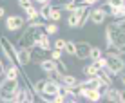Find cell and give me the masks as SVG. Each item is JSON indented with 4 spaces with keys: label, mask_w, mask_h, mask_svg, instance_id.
I'll use <instances>...</instances> for the list:
<instances>
[{
    "label": "cell",
    "mask_w": 125,
    "mask_h": 103,
    "mask_svg": "<svg viewBox=\"0 0 125 103\" xmlns=\"http://www.w3.org/2000/svg\"><path fill=\"white\" fill-rule=\"evenodd\" d=\"M44 27V22L40 18L38 20H31V22L25 24V27L22 29V33L16 38V47H27V49H33L36 47V40H38V33Z\"/></svg>",
    "instance_id": "1"
},
{
    "label": "cell",
    "mask_w": 125,
    "mask_h": 103,
    "mask_svg": "<svg viewBox=\"0 0 125 103\" xmlns=\"http://www.w3.org/2000/svg\"><path fill=\"white\" fill-rule=\"evenodd\" d=\"M103 56L107 58V71H109V74L113 76H118L122 71H125V56L120 53H116V49H107L105 53H103Z\"/></svg>",
    "instance_id": "2"
},
{
    "label": "cell",
    "mask_w": 125,
    "mask_h": 103,
    "mask_svg": "<svg viewBox=\"0 0 125 103\" xmlns=\"http://www.w3.org/2000/svg\"><path fill=\"white\" fill-rule=\"evenodd\" d=\"M105 44L107 49H116L118 45L125 44V31L120 29L114 22H111L105 27Z\"/></svg>",
    "instance_id": "3"
},
{
    "label": "cell",
    "mask_w": 125,
    "mask_h": 103,
    "mask_svg": "<svg viewBox=\"0 0 125 103\" xmlns=\"http://www.w3.org/2000/svg\"><path fill=\"white\" fill-rule=\"evenodd\" d=\"M20 87L18 80H11V78H4L0 81V101H11L13 94L16 92V89Z\"/></svg>",
    "instance_id": "4"
},
{
    "label": "cell",
    "mask_w": 125,
    "mask_h": 103,
    "mask_svg": "<svg viewBox=\"0 0 125 103\" xmlns=\"http://www.w3.org/2000/svg\"><path fill=\"white\" fill-rule=\"evenodd\" d=\"M0 49H2L4 58L7 60V63H16V54H18V47L13 42H9L7 36H0Z\"/></svg>",
    "instance_id": "5"
},
{
    "label": "cell",
    "mask_w": 125,
    "mask_h": 103,
    "mask_svg": "<svg viewBox=\"0 0 125 103\" xmlns=\"http://www.w3.org/2000/svg\"><path fill=\"white\" fill-rule=\"evenodd\" d=\"M27 20L24 18L22 15H11L6 18V29L7 31H20V29L25 27Z\"/></svg>",
    "instance_id": "6"
},
{
    "label": "cell",
    "mask_w": 125,
    "mask_h": 103,
    "mask_svg": "<svg viewBox=\"0 0 125 103\" xmlns=\"http://www.w3.org/2000/svg\"><path fill=\"white\" fill-rule=\"evenodd\" d=\"M33 62V49H27V47H18V54H16V65L20 69H24L25 65Z\"/></svg>",
    "instance_id": "7"
},
{
    "label": "cell",
    "mask_w": 125,
    "mask_h": 103,
    "mask_svg": "<svg viewBox=\"0 0 125 103\" xmlns=\"http://www.w3.org/2000/svg\"><path fill=\"white\" fill-rule=\"evenodd\" d=\"M58 91H60V80H56L54 76H47V81H45V85H44L40 94H45V96L53 98Z\"/></svg>",
    "instance_id": "8"
},
{
    "label": "cell",
    "mask_w": 125,
    "mask_h": 103,
    "mask_svg": "<svg viewBox=\"0 0 125 103\" xmlns=\"http://www.w3.org/2000/svg\"><path fill=\"white\" fill-rule=\"evenodd\" d=\"M107 18V13L103 7H93V9H89V22L93 25H102L105 22Z\"/></svg>",
    "instance_id": "9"
},
{
    "label": "cell",
    "mask_w": 125,
    "mask_h": 103,
    "mask_svg": "<svg viewBox=\"0 0 125 103\" xmlns=\"http://www.w3.org/2000/svg\"><path fill=\"white\" fill-rule=\"evenodd\" d=\"M36 47L44 53H49L53 49V42H51V36L47 34L45 31H40L38 33V40H36Z\"/></svg>",
    "instance_id": "10"
},
{
    "label": "cell",
    "mask_w": 125,
    "mask_h": 103,
    "mask_svg": "<svg viewBox=\"0 0 125 103\" xmlns=\"http://www.w3.org/2000/svg\"><path fill=\"white\" fill-rule=\"evenodd\" d=\"M38 67H40V71H44L47 76H54V74H56V62H54V60H51V58L40 60Z\"/></svg>",
    "instance_id": "11"
},
{
    "label": "cell",
    "mask_w": 125,
    "mask_h": 103,
    "mask_svg": "<svg viewBox=\"0 0 125 103\" xmlns=\"http://www.w3.org/2000/svg\"><path fill=\"white\" fill-rule=\"evenodd\" d=\"M89 49H91V44L87 42H76V60H87L89 58Z\"/></svg>",
    "instance_id": "12"
},
{
    "label": "cell",
    "mask_w": 125,
    "mask_h": 103,
    "mask_svg": "<svg viewBox=\"0 0 125 103\" xmlns=\"http://www.w3.org/2000/svg\"><path fill=\"white\" fill-rule=\"evenodd\" d=\"M54 78L60 80L63 85H71V87H78V80L74 78V76H71V74H67V72H63V74H54Z\"/></svg>",
    "instance_id": "13"
},
{
    "label": "cell",
    "mask_w": 125,
    "mask_h": 103,
    "mask_svg": "<svg viewBox=\"0 0 125 103\" xmlns=\"http://www.w3.org/2000/svg\"><path fill=\"white\" fill-rule=\"evenodd\" d=\"M51 9H53V4H51V2H47V4H42V6L38 7V15H40V20H44V22H49Z\"/></svg>",
    "instance_id": "14"
},
{
    "label": "cell",
    "mask_w": 125,
    "mask_h": 103,
    "mask_svg": "<svg viewBox=\"0 0 125 103\" xmlns=\"http://www.w3.org/2000/svg\"><path fill=\"white\" fill-rule=\"evenodd\" d=\"M103 100L113 101V103H120V94H118V89L109 87V89L105 91V94H103Z\"/></svg>",
    "instance_id": "15"
},
{
    "label": "cell",
    "mask_w": 125,
    "mask_h": 103,
    "mask_svg": "<svg viewBox=\"0 0 125 103\" xmlns=\"http://www.w3.org/2000/svg\"><path fill=\"white\" fill-rule=\"evenodd\" d=\"M24 13H25V20H27V22H31V20H38V18H40V15H38V7L34 6V4H33L31 7H27V9H25Z\"/></svg>",
    "instance_id": "16"
},
{
    "label": "cell",
    "mask_w": 125,
    "mask_h": 103,
    "mask_svg": "<svg viewBox=\"0 0 125 103\" xmlns=\"http://www.w3.org/2000/svg\"><path fill=\"white\" fill-rule=\"evenodd\" d=\"M98 78L102 80V83L113 87V76L109 74V71H107V69H100V71H98Z\"/></svg>",
    "instance_id": "17"
},
{
    "label": "cell",
    "mask_w": 125,
    "mask_h": 103,
    "mask_svg": "<svg viewBox=\"0 0 125 103\" xmlns=\"http://www.w3.org/2000/svg\"><path fill=\"white\" fill-rule=\"evenodd\" d=\"M78 24H80V16L76 15L74 11H71L67 15V27L69 29H76V27H78Z\"/></svg>",
    "instance_id": "18"
},
{
    "label": "cell",
    "mask_w": 125,
    "mask_h": 103,
    "mask_svg": "<svg viewBox=\"0 0 125 103\" xmlns=\"http://www.w3.org/2000/svg\"><path fill=\"white\" fill-rule=\"evenodd\" d=\"M62 7L60 6H53V9H51V16H49V22H60L62 20Z\"/></svg>",
    "instance_id": "19"
},
{
    "label": "cell",
    "mask_w": 125,
    "mask_h": 103,
    "mask_svg": "<svg viewBox=\"0 0 125 103\" xmlns=\"http://www.w3.org/2000/svg\"><path fill=\"white\" fill-rule=\"evenodd\" d=\"M98 71H100V69L96 67V63H94V62L87 63V65L83 67V72H85V76H98Z\"/></svg>",
    "instance_id": "20"
},
{
    "label": "cell",
    "mask_w": 125,
    "mask_h": 103,
    "mask_svg": "<svg viewBox=\"0 0 125 103\" xmlns=\"http://www.w3.org/2000/svg\"><path fill=\"white\" fill-rule=\"evenodd\" d=\"M44 31L49 34V36L56 34L58 33V22H47V24H44Z\"/></svg>",
    "instance_id": "21"
},
{
    "label": "cell",
    "mask_w": 125,
    "mask_h": 103,
    "mask_svg": "<svg viewBox=\"0 0 125 103\" xmlns=\"http://www.w3.org/2000/svg\"><path fill=\"white\" fill-rule=\"evenodd\" d=\"M100 56H103V51L98 45H91V49H89V58H91V62H94V60L100 58Z\"/></svg>",
    "instance_id": "22"
},
{
    "label": "cell",
    "mask_w": 125,
    "mask_h": 103,
    "mask_svg": "<svg viewBox=\"0 0 125 103\" xmlns=\"http://www.w3.org/2000/svg\"><path fill=\"white\" fill-rule=\"evenodd\" d=\"M109 16H113V18H116V20L123 18V16H125V4H123V6H120V7H113Z\"/></svg>",
    "instance_id": "23"
},
{
    "label": "cell",
    "mask_w": 125,
    "mask_h": 103,
    "mask_svg": "<svg viewBox=\"0 0 125 103\" xmlns=\"http://www.w3.org/2000/svg\"><path fill=\"white\" fill-rule=\"evenodd\" d=\"M63 53H67L69 56H74V54H76V42L65 40V49H63Z\"/></svg>",
    "instance_id": "24"
},
{
    "label": "cell",
    "mask_w": 125,
    "mask_h": 103,
    "mask_svg": "<svg viewBox=\"0 0 125 103\" xmlns=\"http://www.w3.org/2000/svg\"><path fill=\"white\" fill-rule=\"evenodd\" d=\"M53 49H58V51H62V53H63V49H65V40H63V38L54 40L53 42Z\"/></svg>",
    "instance_id": "25"
},
{
    "label": "cell",
    "mask_w": 125,
    "mask_h": 103,
    "mask_svg": "<svg viewBox=\"0 0 125 103\" xmlns=\"http://www.w3.org/2000/svg\"><path fill=\"white\" fill-rule=\"evenodd\" d=\"M16 2H18V7H20V9H24V11L27 9V7H31L33 4H34L33 0H16Z\"/></svg>",
    "instance_id": "26"
},
{
    "label": "cell",
    "mask_w": 125,
    "mask_h": 103,
    "mask_svg": "<svg viewBox=\"0 0 125 103\" xmlns=\"http://www.w3.org/2000/svg\"><path fill=\"white\" fill-rule=\"evenodd\" d=\"M94 63H96L98 69H105V67H107V58H105V56H100V58L94 60Z\"/></svg>",
    "instance_id": "27"
},
{
    "label": "cell",
    "mask_w": 125,
    "mask_h": 103,
    "mask_svg": "<svg viewBox=\"0 0 125 103\" xmlns=\"http://www.w3.org/2000/svg\"><path fill=\"white\" fill-rule=\"evenodd\" d=\"M49 53H51V60H54V62H56V60H62V51H58V49H51L49 51Z\"/></svg>",
    "instance_id": "28"
},
{
    "label": "cell",
    "mask_w": 125,
    "mask_h": 103,
    "mask_svg": "<svg viewBox=\"0 0 125 103\" xmlns=\"http://www.w3.org/2000/svg\"><path fill=\"white\" fill-rule=\"evenodd\" d=\"M89 9H91V7H89ZM87 22H89V11H87V13H85V15L80 18V24H78V27H85V24H87Z\"/></svg>",
    "instance_id": "29"
},
{
    "label": "cell",
    "mask_w": 125,
    "mask_h": 103,
    "mask_svg": "<svg viewBox=\"0 0 125 103\" xmlns=\"http://www.w3.org/2000/svg\"><path fill=\"white\" fill-rule=\"evenodd\" d=\"M116 25H118V27L120 29H123V31H125V16H123V18H118V20H116V22H114Z\"/></svg>",
    "instance_id": "30"
},
{
    "label": "cell",
    "mask_w": 125,
    "mask_h": 103,
    "mask_svg": "<svg viewBox=\"0 0 125 103\" xmlns=\"http://www.w3.org/2000/svg\"><path fill=\"white\" fill-rule=\"evenodd\" d=\"M118 94H120V103H125V89H118Z\"/></svg>",
    "instance_id": "31"
},
{
    "label": "cell",
    "mask_w": 125,
    "mask_h": 103,
    "mask_svg": "<svg viewBox=\"0 0 125 103\" xmlns=\"http://www.w3.org/2000/svg\"><path fill=\"white\" fill-rule=\"evenodd\" d=\"M116 53L125 54V44H122V45H118V47H116Z\"/></svg>",
    "instance_id": "32"
},
{
    "label": "cell",
    "mask_w": 125,
    "mask_h": 103,
    "mask_svg": "<svg viewBox=\"0 0 125 103\" xmlns=\"http://www.w3.org/2000/svg\"><path fill=\"white\" fill-rule=\"evenodd\" d=\"M83 2H85V4H87V6H89V7H93V6H96V4H98V2H100V0H83Z\"/></svg>",
    "instance_id": "33"
},
{
    "label": "cell",
    "mask_w": 125,
    "mask_h": 103,
    "mask_svg": "<svg viewBox=\"0 0 125 103\" xmlns=\"http://www.w3.org/2000/svg\"><path fill=\"white\" fill-rule=\"evenodd\" d=\"M118 78H120V81H122V85L125 87V72H123V71H122V72L118 74Z\"/></svg>",
    "instance_id": "34"
},
{
    "label": "cell",
    "mask_w": 125,
    "mask_h": 103,
    "mask_svg": "<svg viewBox=\"0 0 125 103\" xmlns=\"http://www.w3.org/2000/svg\"><path fill=\"white\" fill-rule=\"evenodd\" d=\"M4 71H6V63L0 60V74H2V76H4Z\"/></svg>",
    "instance_id": "35"
},
{
    "label": "cell",
    "mask_w": 125,
    "mask_h": 103,
    "mask_svg": "<svg viewBox=\"0 0 125 103\" xmlns=\"http://www.w3.org/2000/svg\"><path fill=\"white\" fill-rule=\"evenodd\" d=\"M34 4H38V6H42V4H47V2H51V0H33Z\"/></svg>",
    "instance_id": "36"
},
{
    "label": "cell",
    "mask_w": 125,
    "mask_h": 103,
    "mask_svg": "<svg viewBox=\"0 0 125 103\" xmlns=\"http://www.w3.org/2000/svg\"><path fill=\"white\" fill-rule=\"evenodd\" d=\"M4 16H6V9H4V7L0 6V18H4Z\"/></svg>",
    "instance_id": "37"
},
{
    "label": "cell",
    "mask_w": 125,
    "mask_h": 103,
    "mask_svg": "<svg viewBox=\"0 0 125 103\" xmlns=\"http://www.w3.org/2000/svg\"><path fill=\"white\" fill-rule=\"evenodd\" d=\"M67 2H74V0H67Z\"/></svg>",
    "instance_id": "38"
}]
</instances>
